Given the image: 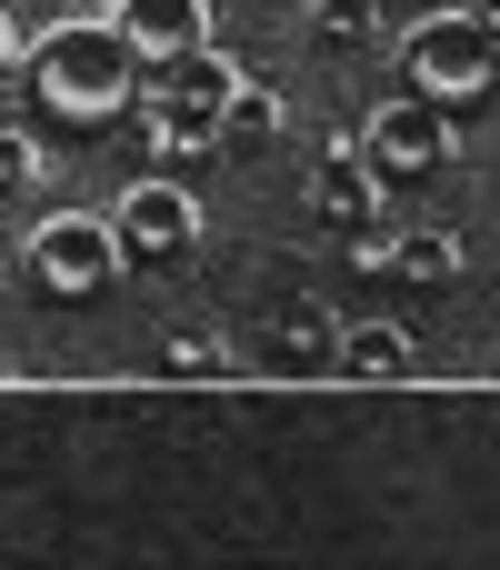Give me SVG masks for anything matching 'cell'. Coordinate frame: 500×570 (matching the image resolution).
<instances>
[{"mask_svg":"<svg viewBox=\"0 0 500 570\" xmlns=\"http://www.w3.org/2000/svg\"><path fill=\"white\" fill-rule=\"evenodd\" d=\"M391 50H401L411 90L441 100V110H461V100L500 90V20H491V10H421V30L391 40Z\"/></svg>","mask_w":500,"mask_h":570,"instance_id":"cell-2","label":"cell"},{"mask_svg":"<svg viewBox=\"0 0 500 570\" xmlns=\"http://www.w3.org/2000/svg\"><path fill=\"white\" fill-rule=\"evenodd\" d=\"M40 180V140H30V120H10L0 130V190H30Z\"/></svg>","mask_w":500,"mask_h":570,"instance_id":"cell-16","label":"cell"},{"mask_svg":"<svg viewBox=\"0 0 500 570\" xmlns=\"http://www.w3.org/2000/svg\"><path fill=\"white\" fill-rule=\"evenodd\" d=\"M20 110H30V70H20V60H10V70H0V130H10V120H20Z\"/></svg>","mask_w":500,"mask_h":570,"instance_id":"cell-18","label":"cell"},{"mask_svg":"<svg viewBox=\"0 0 500 570\" xmlns=\"http://www.w3.org/2000/svg\"><path fill=\"white\" fill-rule=\"evenodd\" d=\"M361 160L381 170V190H391V180H431V170L451 160V110H441V100H421V90L381 100V110L361 120Z\"/></svg>","mask_w":500,"mask_h":570,"instance_id":"cell-5","label":"cell"},{"mask_svg":"<svg viewBox=\"0 0 500 570\" xmlns=\"http://www.w3.org/2000/svg\"><path fill=\"white\" fill-rule=\"evenodd\" d=\"M311 210H321L331 230H361V220L381 210V170H371L361 150H321V170H311Z\"/></svg>","mask_w":500,"mask_h":570,"instance_id":"cell-8","label":"cell"},{"mask_svg":"<svg viewBox=\"0 0 500 570\" xmlns=\"http://www.w3.org/2000/svg\"><path fill=\"white\" fill-rule=\"evenodd\" d=\"M0 70H10V10H0Z\"/></svg>","mask_w":500,"mask_h":570,"instance_id":"cell-19","label":"cell"},{"mask_svg":"<svg viewBox=\"0 0 500 570\" xmlns=\"http://www.w3.org/2000/svg\"><path fill=\"white\" fill-rule=\"evenodd\" d=\"M271 371H341V321L311 311V301H291L281 331H271Z\"/></svg>","mask_w":500,"mask_h":570,"instance_id":"cell-9","label":"cell"},{"mask_svg":"<svg viewBox=\"0 0 500 570\" xmlns=\"http://www.w3.org/2000/svg\"><path fill=\"white\" fill-rule=\"evenodd\" d=\"M110 230H120V250H130L140 271H170V261L200 250V200H190L170 170H150V180H130V190L110 200Z\"/></svg>","mask_w":500,"mask_h":570,"instance_id":"cell-4","label":"cell"},{"mask_svg":"<svg viewBox=\"0 0 500 570\" xmlns=\"http://www.w3.org/2000/svg\"><path fill=\"white\" fill-rule=\"evenodd\" d=\"M271 130H281V90L241 70V90H231V110H220V140H271Z\"/></svg>","mask_w":500,"mask_h":570,"instance_id":"cell-13","label":"cell"},{"mask_svg":"<svg viewBox=\"0 0 500 570\" xmlns=\"http://www.w3.org/2000/svg\"><path fill=\"white\" fill-rule=\"evenodd\" d=\"M481 10H491V20H500V0H481Z\"/></svg>","mask_w":500,"mask_h":570,"instance_id":"cell-20","label":"cell"},{"mask_svg":"<svg viewBox=\"0 0 500 570\" xmlns=\"http://www.w3.org/2000/svg\"><path fill=\"white\" fill-rule=\"evenodd\" d=\"M381 10H391V0H311V40H321V50H371V40H391Z\"/></svg>","mask_w":500,"mask_h":570,"instance_id":"cell-11","label":"cell"},{"mask_svg":"<svg viewBox=\"0 0 500 570\" xmlns=\"http://www.w3.org/2000/svg\"><path fill=\"white\" fill-rule=\"evenodd\" d=\"M351 261H361V271H391V261H401V240H391L381 220H361V230H351Z\"/></svg>","mask_w":500,"mask_h":570,"instance_id":"cell-17","label":"cell"},{"mask_svg":"<svg viewBox=\"0 0 500 570\" xmlns=\"http://www.w3.org/2000/svg\"><path fill=\"white\" fill-rule=\"evenodd\" d=\"M140 130H150L160 160H200V150H220V120H210V110H160V100H140Z\"/></svg>","mask_w":500,"mask_h":570,"instance_id":"cell-12","label":"cell"},{"mask_svg":"<svg viewBox=\"0 0 500 570\" xmlns=\"http://www.w3.org/2000/svg\"><path fill=\"white\" fill-rule=\"evenodd\" d=\"M391 271H401V281H421V291H431V281H461V240H451V230H411Z\"/></svg>","mask_w":500,"mask_h":570,"instance_id":"cell-14","label":"cell"},{"mask_svg":"<svg viewBox=\"0 0 500 570\" xmlns=\"http://www.w3.org/2000/svg\"><path fill=\"white\" fill-rule=\"evenodd\" d=\"M110 20L150 70L180 60V50H210V0H110Z\"/></svg>","mask_w":500,"mask_h":570,"instance_id":"cell-6","label":"cell"},{"mask_svg":"<svg viewBox=\"0 0 500 570\" xmlns=\"http://www.w3.org/2000/svg\"><path fill=\"white\" fill-rule=\"evenodd\" d=\"M160 371H180V381H210V371H231V351H220L210 331H170V341H160Z\"/></svg>","mask_w":500,"mask_h":570,"instance_id":"cell-15","label":"cell"},{"mask_svg":"<svg viewBox=\"0 0 500 570\" xmlns=\"http://www.w3.org/2000/svg\"><path fill=\"white\" fill-rule=\"evenodd\" d=\"M120 271H130V250H120L110 210H50V220L30 230V281H40L50 301H90V291H110Z\"/></svg>","mask_w":500,"mask_h":570,"instance_id":"cell-3","label":"cell"},{"mask_svg":"<svg viewBox=\"0 0 500 570\" xmlns=\"http://www.w3.org/2000/svg\"><path fill=\"white\" fill-rule=\"evenodd\" d=\"M341 371L351 381H401L411 371V331L401 321H351L341 331Z\"/></svg>","mask_w":500,"mask_h":570,"instance_id":"cell-10","label":"cell"},{"mask_svg":"<svg viewBox=\"0 0 500 570\" xmlns=\"http://www.w3.org/2000/svg\"><path fill=\"white\" fill-rule=\"evenodd\" d=\"M231 90H241V70H231V50L210 40V50H180V60H160L150 80H140V100H160V110H231Z\"/></svg>","mask_w":500,"mask_h":570,"instance_id":"cell-7","label":"cell"},{"mask_svg":"<svg viewBox=\"0 0 500 570\" xmlns=\"http://www.w3.org/2000/svg\"><path fill=\"white\" fill-rule=\"evenodd\" d=\"M20 70H30V110L60 120V130H110V120L140 100V80H150V60L120 40L110 10H100V20H60V30H40Z\"/></svg>","mask_w":500,"mask_h":570,"instance_id":"cell-1","label":"cell"}]
</instances>
